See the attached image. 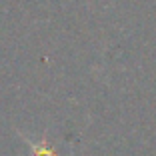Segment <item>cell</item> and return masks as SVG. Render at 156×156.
<instances>
[{
    "mask_svg": "<svg viewBox=\"0 0 156 156\" xmlns=\"http://www.w3.org/2000/svg\"><path fill=\"white\" fill-rule=\"evenodd\" d=\"M36 156H54L52 150H44V148H38L36 150Z\"/></svg>",
    "mask_w": 156,
    "mask_h": 156,
    "instance_id": "cell-1",
    "label": "cell"
}]
</instances>
